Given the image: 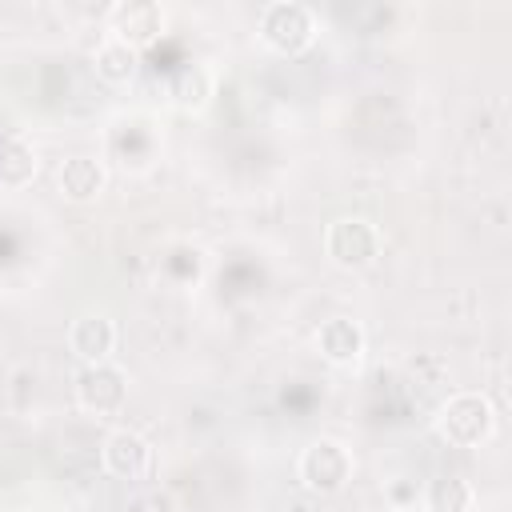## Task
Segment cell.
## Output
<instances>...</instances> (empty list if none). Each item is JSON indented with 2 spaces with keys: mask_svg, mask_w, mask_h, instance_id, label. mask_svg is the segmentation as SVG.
<instances>
[{
  "mask_svg": "<svg viewBox=\"0 0 512 512\" xmlns=\"http://www.w3.org/2000/svg\"><path fill=\"white\" fill-rule=\"evenodd\" d=\"M436 432L452 448H480L496 432V408L484 392H456L436 412Z\"/></svg>",
  "mask_w": 512,
  "mask_h": 512,
  "instance_id": "6da1fadb",
  "label": "cell"
},
{
  "mask_svg": "<svg viewBox=\"0 0 512 512\" xmlns=\"http://www.w3.org/2000/svg\"><path fill=\"white\" fill-rule=\"evenodd\" d=\"M324 252L336 268L360 272V268H372L380 260L384 236L368 216H340L324 228Z\"/></svg>",
  "mask_w": 512,
  "mask_h": 512,
  "instance_id": "7a4b0ae2",
  "label": "cell"
},
{
  "mask_svg": "<svg viewBox=\"0 0 512 512\" xmlns=\"http://www.w3.org/2000/svg\"><path fill=\"white\" fill-rule=\"evenodd\" d=\"M256 28H260V40L272 52H284V56H296L316 40V16H312L308 4H296V0L264 4Z\"/></svg>",
  "mask_w": 512,
  "mask_h": 512,
  "instance_id": "3957f363",
  "label": "cell"
},
{
  "mask_svg": "<svg viewBox=\"0 0 512 512\" xmlns=\"http://www.w3.org/2000/svg\"><path fill=\"white\" fill-rule=\"evenodd\" d=\"M296 476L308 492H320V496H332L340 492L348 480H352V452L340 444V440H312L300 448V460H296Z\"/></svg>",
  "mask_w": 512,
  "mask_h": 512,
  "instance_id": "277c9868",
  "label": "cell"
},
{
  "mask_svg": "<svg viewBox=\"0 0 512 512\" xmlns=\"http://www.w3.org/2000/svg\"><path fill=\"white\" fill-rule=\"evenodd\" d=\"M124 400H128V376L116 364L100 360V364H84L76 372V404L84 412H92V416H116L124 408Z\"/></svg>",
  "mask_w": 512,
  "mask_h": 512,
  "instance_id": "5b68a950",
  "label": "cell"
},
{
  "mask_svg": "<svg viewBox=\"0 0 512 512\" xmlns=\"http://www.w3.org/2000/svg\"><path fill=\"white\" fill-rule=\"evenodd\" d=\"M108 28L116 40L144 48L164 32V8L156 0H116L108 8Z\"/></svg>",
  "mask_w": 512,
  "mask_h": 512,
  "instance_id": "8992f818",
  "label": "cell"
},
{
  "mask_svg": "<svg viewBox=\"0 0 512 512\" xmlns=\"http://www.w3.org/2000/svg\"><path fill=\"white\" fill-rule=\"evenodd\" d=\"M100 464L116 480H140L152 464V448L136 428H112L100 444Z\"/></svg>",
  "mask_w": 512,
  "mask_h": 512,
  "instance_id": "52a82bcc",
  "label": "cell"
},
{
  "mask_svg": "<svg viewBox=\"0 0 512 512\" xmlns=\"http://www.w3.org/2000/svg\"><path fill=\"white\" fill-rule=\"evenodd\" d=\"M68 348L84 364L108 360L112 348H116V320L108 312H84V316H76L72 328H68Z\"/></svg>",
  "mask_w": 512,
  "mask_h": 512,
  "instance_id": "ba28073f",
  "label": "cell"
},
{
  "mask_svg": "<svg viewBox=\"0 0 512 512\" xmlns=\"http://www.w3.org/2000/svg\"><path fill=\"white\" fill-rule=\"evenodd\" d=\"M104 184H108V172H104V164H100L96 156H68V160L56 168V188H60V196L72 200V204L96 200V196L104 192Z\"/></svg>",
  "mask_w": 512,
  "mask_h": 512,
  "instance_id": "9c48e42d",
  "label": "cell"
},
{
  "mask_svg": "<svg viewBox=\"0 0 512 512\" xmlns=\"http://www.w3.org/2000/svg\"><path fill=\"white\" fill-rule=\"evenodd\" d=\"M316 348H320V356L328 364L348 368V364H356L364 356V328L356 320H348V316H332V320H324L316 328Z\"/></svg>",
  "mask_w": 512,
  "mask_h": 512,
  "instance_id": "30bf717a",
  "label": "cell"
},
{
  "mask_svg": "<svg viewBox=\"0 0 512 512\" xmlns=\"http://www.w3.org/2000/svg\"><path fill=\"white\" fill-rule=\"evenodd\" d=\"M420 504H424V512H472L476 488H472L460 472H436V476L424 484Z\"/></svg>",
  "mask_w": 512,
  "mask_h": 512,
  "instance_id": "8fae6325",
  "label": "cell"
},
{
  "mask_svg": "<svg viewBox=\"0 0 512 512\" xmlns=\"http://www.w3.org/2000/svg\"><path fill=\"white\" fill-rule=\"evenodd\" d=\"M40 172V156L24 136L0 140V188H28Z\"/></svg>",
  "mask_w": 512,
  "mask_h": 512,
  "instance_id": "7c38bea8",
  "label": "cell"
},
{
  "mask_svg": "<svg viewBox=\"0 0 512 512\" xmlns=\"http://www.w3.org/2000/svg\"><path fill=\"white\" fill-rule=\"evenodd\" d=\"M92 64H96V76H104L108 84H128L132 76H136V48L132 44H124V40H116V36H104L100 44H96V56H92Z\"/></svg>",
  "mask_w": 512,
  "mask_h": 512,
  "instance_id": "4fadbf2b",
  "label": "cell"
},
{
  "mask_svg": "<svg viewBox=\"0 0 512 512\" xmlns=\"http://www.w3.org/2000/svg\"><path fill=\"white\" fill-rule=\"evenodd\" d=\"M172 104L176 108H184V112H196V108H204L208 104V96H212V76H208V68H200V64H188V68H180L176 76H172Z\"/></svg>",
  "mask_w": 512,
  "mask_h": 512,
  "instance_id": "5bb4252c",
  "label": "cell"
}]
</instances>
